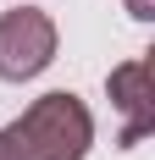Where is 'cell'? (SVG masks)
Instances as JSON below:
<instances>
[{
    "label": "cell",
    "instance_id": "cell-2",
    "mask_svg": "<svg viewBox=\"0 0 155 160\" xmlns=\"http://www.w3.org/2000/svg\"><path fill=\"white\" fill-rule=\"evenodd\" d=\"M61 33L50 22V11L17 0L11 11H0V83H33L56 61Z\"/></svg>",
    "mask_w": 155,
    "mask_h": 160
},
{
    "label": "cell",
    "instance_id": "cell-1",
    "mask_svg": "<svg viewBox=\"0 0 155 160\" xmlns=\"http://www.w3.org/2000/svg\"><path fill=\"white\" fill-rule=\"evenodd\" d=\"M94 149V111L72 88H50L0 127V160H83Z\"/></svg>",
    "mask_w": 155,
    "mask_h": 160
},
{
    "label": "cell",
    "instance_id": "cell-4",
    "mask_svg": "<svg viewBox=\"0 0 155 160\" xmlns=\"http://www.w3.org/2000/svg\"><path fill=\"white\" fill-rule=\"evenodd\" d=\"M127 11L139 17V22H150V17H155V0H127Z\"/></svg>",
    "mask_w": 155,
    "mask_h": 160
},
{
    "label": "cell",
    "instance_id": "cell-3",
    "mask_svg": "<svg viewBox=\"0 0 155 160\" xmlns=\"http://www.w3.org/2000/svg\"><path fill=\"white\" fill-rule=\"evenodd\" d=\"M105 94H111V105L127 116V127H122V149H133L144 132H150V61H144V55H133V61L111 66Z\"/></svg>",
    "mask_w": 155,
    "mask_h": 160
}]
</instances>
